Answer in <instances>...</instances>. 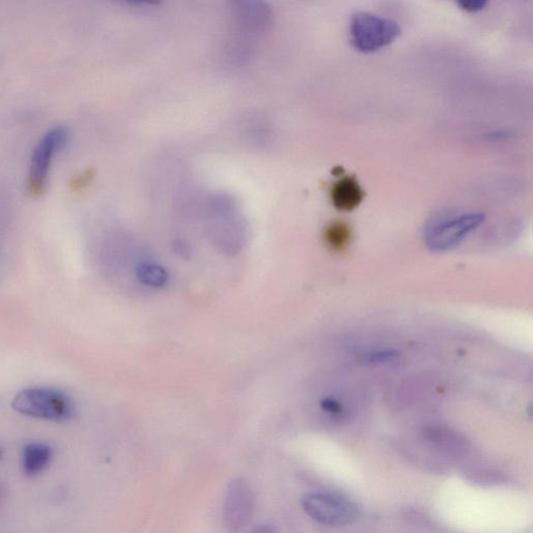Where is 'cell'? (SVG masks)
Wrapping results in <instances>:
<instances>
[{"instance_id": "6da1fadb", "label": "cell", "mask_w": 533, "mask_h": 533, "mask_svg": "<svg viewBox=\"0 0 533 533\" xmlns=\"http://www.w3.org/2000/svg\"><path fill=\"white\" fill-rule=\"evenodd\" d=\"M12 406L21 415L53 423H68L77 415L73 398L65 392L49 387L20 391L14 397Z\"/></svg>"}, {"instance_id": "7a4b0ae2", "label": "cell", "mask_w": 533, "mask_h": 533, "mask_svg": "<svg viewBox=\"0 0 533 533\" xmlns=\"http://www.w3.org/2000/svg\"><path fill=\"white\" fill-rule=\"evenodd\" d=\"M486 221L482 212H462L431 221L424 231L426 247L433 252L451 250L468 238Z\"/></svg>"}, {"instance_id": "3957f363", "label": "cell", "mask_w": 533, "mask_h": 533, "mask_svg": "<svg viewBox=\"0 0 533 533\" xmlns=\"http://www.w3.org/2000/svg\"><path fill=\"white\" fill-rule=\"evenodd\" d=\"M402 34L394 20L374 15V14L357 13L349 26L350 44L357 52L372 53L389 46Z\"/></svg>"}, {"instance_id": "277c9868", "label": "cell", "mask_w": 533, "mask_h": 533, "mask_svg": "<svg viewBox=\"0 0 533 533\" xmlns=\"http://www.w3.org/2000/svg\"><path fill=\"white\" fill-rule=\"evenodd\" d=\"M69 140L68 129L58 125L45 131L34 144L27 174V181L33 194L44 192L54 160L68 145Z\"/></svg>"}, {"instance_id": "5b68a950", "label": "cell", "mask_w": 533, "mask_h": 533, "mask_svg": "<svg viewBox=\"0 0 533 533\" xmlns=\"http://www.w3.org/2000/svg\"><path fill=\"white\" fill-rule=\"evenodd\" d=\"M305 513L320 524L345 526L360 517L357 505L347 498L328 492H313L301 500Z\"/></svg>"}, {"instance_id": "8992f818", "label": "cell", "mask_w": 533, "mask_h": 533, "mask_svg": "<svg viewBox=\"0 0 533 533\" xmlns=\"http://www.w3.org/2000/svg\"><path fill=\"white\" fill-rule=\"evenodd\" d=\"M255 508V496L249 483L236 480L228 486L224 505V518L228 529L236 531L250 521Z\"/></svg>"}, {"instance_id": "52a82bcc", "label": "cell", "mask_w": 533, "mask_h": 533, "mask_svg": "<svg viewBox=\"0 0 533 533\" xmlns=\"http://www.w3.org/2000/svg\"><path fill=\"white\" fill-rule=\"evenodd\" d=\"M228 5L237 23L249 32L263 34L273 24V12L266 0H228Z\"/></svg>"}, {"instance_id": "ba28073f", "label": "cell", "mask_w": 533, "mask_h": 533, "mask_svg": "<svg viewBox=\"0 0 533 533\" xmlns=\"http://www.w3.org/2000/svg\"><path fill=\"white\" fill-rule=\"evenodd\" d=\"M364 198V192L353 177H346L335 181L331 190L333 206L341 212H352L359 207Z\"/></svg>"}, {"instance_id": "9c48e42d", "label": "cell", "mask_w": 533, "mask_h": 533, "mask_svg": "<svg viewBox=\"0 0 533 533\" xmlns=\"http://www.w3.org/2000/svg\"><path fill=\"white\" fill-rule=\"evenodd\" d=\"M53 459L52 448L44 443L26 444L21 455V467L27 476H36L44 472L51 464Z\"/></svg>"}, {"instance_id": "30bf717a", "label": "cell", "mask_w": 533, "mask_h": 533, "mask_svg": "<svg viewBox=\"0 0 533 533\" xmlns=\"http://www.w3.org/2000/svg\"><path fill=\"white\" fill-rule=\"evenodd\" d=\"M325 238L329 248L334 251H343L348 247L350 238H352V230L346 223L334 222L326 228Z\"/></svg>"}, {"instance_id": "8fae6325", "label": "cell", "mask_w": 533, "mask_h": 533, "mask_svg": "<svg viewBox=\"0 0 533 533\" xmlns=\"http://www.w3.org/2000/svg\"><path fill=\"white\" fill-rule=\"evenodd\" d=\"M137 278L146 286L162 287L167 283L168 276L162 266L144 263L138 266Z\"/></svg>"}, {"instance_id": "7c38bea8", "label": "cell", "mask_w": 533, "mask_h": 533, "mask_svg": "<svg viewBox=\"0 0 533 533\" xmlns=\"http://www.w3.org/2000/svg\"><path fill=\"white\" fill-rule=\"evenodd\" d=\"M9 202L0 194V259L3 256L4 240L9 223Z\"/></svg>"}, {"instance_id": "4fadbf2b", "label": "cell", "mask_w": 533, "mask_h": 533, "mask_svg": "<svg viewBox=\"0 0 533 533\" xmlns=\"http://www.w3.org/2000/svg\"><path fill=\"white\" fill-rule=\"evenodd\" d=\"M462 11L468 13L480 12L486 8L489 0H455Z\"/></svg>"}, {"instance_id": "5bb4252c", "label": "cell", "mask_w": 533, "mask_h": 533, "mask_svg": "<svg viewBox=\"0 0 533 533\" xmlns=\"http://www.w3.org/2000/svg\"><path fill=\"white\" fill-rule=\"evenodd\" d=\"M398 354L395 352H380L372 354L369 357V361L373 363H385L396 360Z\"/></svg>"}, {"instance_id": "9a60e30c", "label": "cell", "mask_w": 533, "mask_h": 533, "mask_svg": "<svg viewBox=\"0 0 533 533\" xmlns=\"http://www.w3.org/2000/svg\"><path fill=\"white\" fill-rule=\"evenodd\" d=\"M322 409L329 412H338L341 411V406L334 399H325L321 403Z\"/></svg>"}, {"instance_id": "2e32d148", "label": "cell", "mask_w": 533, "mask_h": 533, "mask_svg": "<svg viewBox=\"0 0 533 533\" xmlns=\"http://www.w3.org/2000/svg\"><path fill=\"white\" fill-rule=\"evenodd\" d=\"M125 2H128L130 4H133V5H159V4L162 3L163 0H125Z\"/></svg>"}, {"instance_id": "e0dca14e", "label": "cell", "mask_w": 533, "mask_h": 533, "mask_svg": "<svg viewBox=\"0 0 533 533\" xmlns=\"http://www.w3.org/2000/svg\"><path fill=\"white\" fill-rule=\"evenodd\" d=\"M6 497V489H5L4 485L0 483V509L3 508V505L5 501Z\"/></svg>"}, {"instance_id": "ac0fdd59", "label": "cell", "mask_w": 533, "mask_h": 533, "mask_svg": "<svg viewBox=\"0 0 533 533\" xmlns=\"http://www.w3.org/2000/svg\"><path fill=\"white\" fill-rule=\"evenodd\" d=\"M2 453H3V451H0V458H2Z\"/></svg>"}]
</instances>
